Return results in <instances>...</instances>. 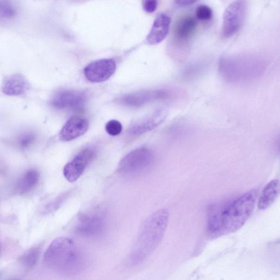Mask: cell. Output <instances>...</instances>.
I'll list each match as a JSON object with an SVG mask.
<instances>
[{"instance_id": "cell-1", "label": "cell", "mask_w": 280, "mask_h": 280, "mask_svg": "<svg viewBox=\"0 0 280 280\" xmlns=\"http://www.w3.org/2000/svg\"><path fill=\"white\" fill-rule=\"evenodd\" d=\"M257 194L251 191L210 210L208 232L210 238H217L240 229L254 211Z\"/></svg>"}, {"instance_id": "cell-2", "label": "cell", "mask_w": 280, "mask_h": 280, "mask_svg": "<svg viewBox=\"0 0 280 280\" xmlns=\"http://www.w3.org/2000/svg\"><path fill=\"white\" fill-rule=\"evenodd\" d=\"M169 219V212L166 209L158 210L147 219L128 258L131 266L141 263L157 248L163 238Z\"/></svg>"}, {"instance_id": "cell-3", "label": "cell", "mask_w": 280, "mask_h": 280, "mask_svg": "<svg viewBox=\"0 0 280 280\" xmlns=\"http://www.w3.org/2000/svg\"><path fill=\"white\" fill-rule=\"evenodd\" d=\"M46 259L52 267L67 276H75L82 272L87 262L80 247L72 240L64 237L52 242Z\"/></svg>"}, {"instance_id": "cell-4", "label": "cell", "mask_w": 280, "mask_h": 280, "mask_svg": "<svg viewBox=\"0 0 280 280\" xmlns=\"http://www.w3.org/2000/svg\"><path fill=\"white\" fill-rule=\"evenodd\" d=\"M266 67V62L261 57L244 54L222 58L219 62V71L228 82L240 83L259 77Z\"/></svg>"}, {"instance_id": "cell-5", "label": "cell", "mask_w": 280, "mask_h": 280, "mask_svg": "<svg viewBox=\"0 0 280 280\" xmlns=\"http://www.w3.org/2000/svg\"><path fill=\"white\" fill-rule=\"evenodd\" d=\"M247 12V3L236 1L231 3L223 14L221 34L224 38H229L240 30L244 24Z\"/></svg>"}, {"instance_id": "cell-6", "label": "cell", "mask_w": 280, "mask_h": 280, "mask_svg": "<svg viewBox=\"0 0 280 280\" xmlns=\"http://www.w3.org/2000/svg\"><path fill=\"white\" fill-rule=\"evenodd\" d=\"M153 155L150 150L145 147L133 150L120 161L118 170L125 175H133L147 169L151 164Z\"/></svg>"}, {"instance_id": "cell-7", "label": "cell", "mask_w": 280, "mask_h": 280, "mask_svg": "<svg viewBox=\"0 0 280 280\" xmlns=\"http://www.w3.org/2000/svg\"><path fill=\"white\" fill-rule=\"evenodd\" d=\"M197 22L191 16H184L177 20L174 28L172 42L177 49V53H184L195 35ZM178 54V55H179Z\"/></svg>"}, {"instance_id": "cell-8", "label": "cell", "mask_w": 280, "mask_h": 280, "mask_svg": "<svg viewBox=\"0 0 280 280\" xmlns=\"http://www.w3.org/2000/svg\"><path fill=\"white\" fill-rule=\"evenodd\" d=\"M169 111L166 107H159L150 114L135 122L129 129V134L131 136L137 137L153 130L166 120Z\"/></svg>"}, {"instance_id": "cell-9", "label": "cell", "mask_w": 280, "mask_h": 280, "mask_svg": "<svg viewBox=\"0 0 280 280\" xmlns=\"http://www.w3.org/2000/svg\"><path fill=\"white\" fill-rule=\"evenodd\" d=\"M171 95L170 91L166 89L142 90L122 96L117 101L123 105L137 107L155 101L169 98Z\"/></svg>"}, {"instance_id": "cell-10", "label": "cell", "mask_w": 280, "mask_h": 280, "mask_svg": "<svg viewBox=\"0 0 280 280\" xmlns=\"http://www.w3.org/2000/svg\"><path fill=\"white\" fill-rule=\"evenodd\" d=\"M116 69V64L113 59H100L88 65L84 70V74L89 81L100 83L109 79Z\"/></svg>"}, {"instance_id": "cell-11", "label": "cell", "mask_w": 280, "mask_h": 280, "mask_svg": "<svg viewBox=\"0 0 280 280\" xmlns=\"http://www.w3.org/2000/svg\"><path fill=\"white\" fill-rule=\"evenodd\" d=\"M105 229V220L99 214H91L82 216L76 227L77 234L84 238H98L103 234Z\"/></svg>"}, {"instance_id": "cell-12", "label": "cell", "mask_w": 280, "mask_h": 280, "mask_svg": "<svg viewBox=\"0 0 280 280\" xmlns=\"http://www.w3.org/2000/svg\"><path fill=\"white\" fill-rule=\"evenodd\" d=\"M95 156L93 149L86 148L80 152L74 159L65 166L63 172L69 182L77 180Z\"/></svg>"}, {"instance_id": "cell-13", "label": "cell", "mask_w": 280, "mask_h": 280, "mask_svg": "<svg viewBox=\"0 0 280 280\" xmlns=\"http://www.w3.org/2000/svg\"><path fill=\"white\" fill-rule=\"evenodd\" d=\"M87 96L83 91L65 90L57 93L52 101V105L59 109H77L83 106Z\"/></svg>"}, {"instance_id": "cell-14", "label": "cell", "mask_w": 280, "mask_h": 280, "mask_svg": "<svg viewBox=\"0 0 280 280\" xmlns=\"http://www.w3.org/2000/svg\"><path fill=\"white\" fill-rule=\"evenodd\" d=\"M89 121L85 118L74 116L68 120L59 133V138L62 141H72L81 137L87 132Z\"/></svg>"}, {"instance_id": "cell-15", "label": "cell", "mask_w": 280, "mask_h": 280, "mask_svg": "<svg viewBox=\"0 0 280 280\" xmlns=\"http://www.w3.org/2000/svg\"><path fill=\"white\" fill-rule=\"evenodd\" d=\"M170 23L171 19L168 15L165 13L159 14L147 37L148 44L155 45L162 42L169 33Z\"/></svg>"}, {"instance_id": "cell-16", "label": "cell", "mask_w": 280, "mask_h": 280, "mask_svg": "<svg viewBox=\"0 0 280 280\" xmlns=\"http://www.w3.org/2000/svg\"><path fill=\"white\" fill-rule=\"evenodd\" d=\"M29 88V83L23 75L15 74L4 80L2 91L9 96H18L25 93Z\"/></svg>"}, {"instance_id": "cell-17", "label": "cell", "mask_w": 280, "mask_h": 280, "mask_svg": "<svg viewBox=\"0 0 280 280\" xmlns=\"http://www.w3.org/2000/svg\"><path fill=\"white\" fill-rule=\"evenodd\" d=\"M280 183L278 180H274L269 182L263 190L258 207L260 210L267 209L276 201L279 196Z\"/></svg>"}, {"instance_id": "cell-18", "label": "cell", "mask_w": 280, "mask_h": 280, "mask_svg": "<svg viewBox=\"0 0 280 280\" xmlns=\"http://www.w3.org/2000/svg\"><path fill=\"white\" fill-rule=\"evenodd\" d=\"M39 180V172L35 170H30L26 172L21 182V190L26 192L34 187Z\"/></svg>"}, {"instance_id": "cell-19", "label": "cell", "mask_w": 280, "mask_h": 280, "mask_svg": "<svg viewBox=\"0 0 280 280\" xmlns=\"http://www.w3.org/2000/svg\"><path fill=\"white\" fill-rule=\"evenodd\" d=\"M196 17L199 20L206 21L213 17V12L211 8L206 4L199 6L196 10Z\"/></svg>"}, {"instance_id": "cell-20", "label": "cell", "mask_w": 280, "mask_h": 280, "mask_svg": "<svg viewBox=\"0 0 280 280\" xmlns=\"http://www.w3.org/2000/svg\"><path fill=\"white\" fill-rule=\"evenodd\" d=\"M15 14V9L12 4L6 1H0V19L12 18Z\"/></svg>"}, {"instance_id": "cell-21", "label": "cell", "mask_w": 280, "mask_h": 280, "mask_svg": "<svg viewBox=\"0 0 280 280\" xmlns=\"http://www.w3.org/2000/svg\"><path fill=\"white\" fill-rule=\"evenodd\" d=\"M106 131L111 136H117L123 130L121 122L117 120H111L107 122L105 127Z\"/></svg>"}, {"instance_id": "cell-22", "label": "cell", "mask_w": 280, "mask_h": 280, "mask_svg": "<svg viewBox=\"0 0 280 280\" xmlns=\"http://www.w3.org/2000/svg\"><path fill=\"white\" fill-rule=\"evenodd\" d=\"M202 70L201 66H192L188 68L183 73L184 78H192L197 76L199 72Z\"/></svg>"}, {"instance_id": "cell-23", "label": "cell", "mask_w": 280, "mask_h": 280, "mask_svg": "<svg viewBox=\"0 0 280 280\" xmlns=\"http://www.w3.org/2000/svg\"><path fill=\"white\" fill-rule=\"evenodd\" d=\"M158 4L157 1H155V0H147V1L143 2V7L145 11L152 13L157 9Z\"/></svg>"}, {"instance_id": "cell-24", "label": "cell", "mask_w": 280, "mask_h": 280, "mask_svg": "<svg viewBox=\"0 0 280 280\" xmlns=\"http://www.w3.org/2000/svg\"><path fill=\"white\" fill-rule=\"evenodd\" d=\"M32 138H32L30 136L27 137L26 138H25V139H24L22 141H21V145H22V146H23L24 147H26V146H29V145L32 141V140H33V139H32Z\"/></svg>"}, {"instance_id": "cell-25", "label": "cell", "mask_w": 280, "mask_h": 280, "mask_svg": "<svg viewBox=\"0 0 280 280\" xmlns=\"http://www.w3.org/2000/svg\"><path fill=\"white\" fill-rule=\"evenodd\" d=\"M195 1H184V0H182V1H177L176 2V3H177V4L180 5V6H188V5H191L194 3H195Z\"/></svg>"}]
</instances>
